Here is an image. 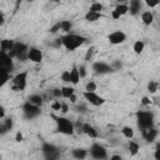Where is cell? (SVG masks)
<instances>
[{
  "label": "cell",
  "mask_w": 160,
  "mask_h": 160,
  "mask_svg": "<svg viewBox=\"0 0 160 160\" xmlns=\"http://www.w3.org/2000/svg\"><path fill=\"white\" fill-rule=\"evenodd\" d=\"M41 151L44 154V158L45 159H58L60 156V150L58 146H55L54 144H50V142H44L42 146H41Z\"/></svg>",
  "instance_id": "ba28073f"
},
{
  "label": "cell",
  "mask_w": 160,
  "mask_h": 160,
  "mask_svg": "<svg viewBox=\"0 0 160 160\" xmlns=\"http://www.w3.org/2000/svg\"><path fill=\"white\" fill-rule=\"evenodd\" d=\"M6 132H8V130H6L5 125H4V122L0 124V135H4V134H6Z\"/></svg>",
  "instance_id": "681fc988"
},
{
  "label": "cell",
  "mask_w": 160,
  "mask_h": 160,
  "mask_svg": "<svg viewBox=\"0 0 160 160\" xmlns=\"http://www.w3.org/2000/svg\"><path fill=\"white\" fill-rule=\"evenodd\" d=\"M85 90H86V91H96V90H98L96 82H95V81H89V82H86Z\"/></svg>",
  "instance_id": "836d02e7"
},
{
  "label": "cell",
  "mask_w": 160,
  "mask_h": 160,
  "mask_svg": "<svg viewBox=\"0 0 160 160\" xmlns=\"http://www.w3.org/2000/svg\"><path fill=\"white\" fill-rule=\"evenodd\" d=\"M4 125H5L6 130H8V131H10V130H12V126H14V120H12L11 118H5V120H4Z\"/></svg>",
  "instance_id": "e575fe53"
},
{
  "label": "cell",
  "mask_w": 160,
  "mask_h": 160,
  "mask_svg": "<svg viewBox=\"0 0 160 160\" xmlns=\"http://www.w3.org/2000/svg\"><path fill=\"white\" fill-rule=\"evenodd\" d=\"M82 95H84V98H85V100L89 102V104H91V105H94V106H101L104 102H105V99L102 98V96H100L99 94H96V91H84L82 92Z\"/></svg>",
  "instance_id": "9c48e42d"
},
{
  "label": "cell",
  "mask_w": 160,
  "mask_h": 160,
  "mask_svg": "<svg viewBox=\"0 0 160 160\" xmlns=\"http://www.w3.org/2000/svg\"><path fill=\"white\" fill-rule=\"evenodd\" d=\"M121 132L126 139H132L134 138V129L131 126H124L121 129Z\"/></svg>",
  "instance_id": "f1b7e54d"
},
{
  "label": "cell",
  "mask_w": 160,
  "mask_h": 160,
  "mask_svg": "<svg viewBox=\"0 0 160 160\" xmlns=\"http://www.w3.org/2000/svg\"><path fill=\"white\" fill-rule=\"evenodd\" d=\"M116 1H122V0H116Z\"/></svg>",
  "instance_id": "db71d44e"
},
{
  "label": "cell",
  "mask_w": 160,
  "mask_h": 160,
  "mask_svg": "<svg viewBox=\"0 0 160 160\" xmlns=\"http://www.w3.org/2000/svg\"><path fill=\"white\" fill-rule=\"evenodd\" d=\"M94 54H95V46H90V48L86 50V52H85L84 60H85L86 62L91 61V60H92V58H94Z\"/></svg>",
  "instance_id": "f546056e"
},
{
  "label": "cell",
  "mask_w": 160,
  "mask_h": 160,
  "mask_svg": "<svg viewBox=\"0 0 160 160\" xmlns=\"http://www.w3.org/2000/svg\"><path fill=\"white\" fill-rule=\"evenodd\" d=\"M60 108H61V102H60V100H55L54 102H51V109H52V110L60 111Z\"/></svg>",
  "instance_id": "ab89813d"
},
{
  "label": "cell",
  "mask_w": 160,
  "mask_h": 160,
  "mask_svg": "<svg viewBox=\"0 0 160 160\" xmlns=\"http://www.w3.org/2000/svg\"><path fill=\"white\" fill-rule=\"evenodd\" d=\"M60 79L64 82H70V70H64L60 75Z\"/></svg>",
  "instance_id": "d590c367"
},
{
  "label": "cell",
  "mask_w": 160,
  "mask_h": 160,
  "mask_svg": "<svg viewBox=\"0 0 160 160\" xmlns=\"http://www.w3.org/2000/svg\"><path fill=\"white\" fill-rule=\"evenodd\" d=\"M75 92V89L71 86H62L61 88V96L65 99H69L70 95H72Z\"/></svg>",
  "instance_id": "83f0119b"
},
{
  "label": "cell",
  "mask_w": 160,
  "mask_h": 160,
  "mask_svg": "<svg viewBox=\"0 0 160 160\" xmlns=\"http://www.w3.org/2000/svg\"><path fill=\"white\" fill-rule=\"evenodd\" d=\"M89 152H90V156L96 160H104L108 158V150L100 142H92L89 149Z\"/></svg>",
  "instance_id": "52a82bcc"
},
{
  "label": "cell",
  "mask_w": 160,
  "mask_h": 160,
  "mask_svg": "<svg viewBox=\"0 0 160 160\" xmlns=\"http://www.w3.org/2000/svg\"><path fill=\"white\" fill-rule=\"evenodd\" d=\"M28 60H30L31 62L35 64H40L42 61V51L35 46L29 48L28 50Z\"/></svg>",
  "instance_id": "4fadbf2b"
},
{
  "label": "cell",
  "mask_w": 160,
  "mask_h": 160,
  "mask_svg": "<svg viewBox=\"0 0 160 160\" xmlns=\"http://www.w3.org/2000/svg\"><path fill=\"white\" fill-rule=\"evenodd\" d=\"M158 90H159V82L156 80H150L148 82V91L150 94H156Z\"/></svg>",
  "instance_id": "4316f807"
},
{
  "label": "cell",
  "mask_w": 160,
  "mask_h": 160,
  "mask_svg": "<svg viewBox=\"0 0 160 160\" xmlns=\"http://www.w3.org/2000/svg\"><path fill=\"white\" fill-rule=\"evenodd\" d=\"M141 21H142V24L146 25V26L151 25V24L154 22V14H152V11H150V10L142 11V12H141Z\"/></svg>",
  "instance_id": "e0dca14e"
},
{
  "label": "cell",
  "mask_w": 160,
  "mask_h": 160,
  "mask_svg": "<svg viewBox=\"0 0 160 160\" xmlns=\"http://www.w3.org/2000/svg\"><path fill=\"white\" fill-rule=\"evenodd\" d=\"M78 71H79V76H80V79H84V78H86V66L84 65V64H80L79 66H78Z\"/></svg>",
  "instance_id": "d6a6232c"
},
{
  "label": "cell",
  "mask_w": 160,
  "mask_h": 160,
  "mask_svg": "<svg viewBox=\"0 0 160 160\" xmlns=\"http://www.w3.org/2000/svg\"><path fill=\"white\" fill-rule=\"evenodd\" d=\"M151 99L150 98H148V96H144L142 99H141V104L144 105V106H149V105H151Z\"/></svg>",
  "instance_id": "b9f144b4"
},
{
  "label": "cell",
  "mask_w": 160,
  "mask_h": 160,
  "mask_svg": "<svg viewBox=\"0 0 160 160\" xmlns=\"http://www.w3.org/2000/svg\"><path fill=\"white\" fill-rule=\"evenodd\" d=\"M101 12H94V11H88L85 14V20L89 21V22H94V21H98L100 18H101Z\"/></svg>",
  "instance_id": "7402d4cb"
},
{
  "label": "cell",
  "mask_w": 160,
  "mask_h": 160,
  "mask_svg": "<svg viewBox=\"0 0 160 160\" xmlns=\"http://www.w3.org/2000/svg\"><path fill=\"white\" fill-rule=\"evenodd\" d=\"M0 68L8 70L9 72H11L14 70V60L9 55V52L0 50Z\"/></svg>",
  "instance_id": "8fae6325"
},
{
  "label": "cell",
  "mask_w": 160,
  "mask_h": 160,
  "mask_svg": "<svg viewBox=\"0 0 160 160\" xmlns=\"http://www.w3.org/2000/svg\"><path fill=\"white\" fill-rule=\"evenodd\" d=\"M90 11H94V12H101L102 10H104V6H102V4H100V2H92L91 5H90V9H89Z\"/></svg>",
  "instance_id": "1f68e13d"
},
{
  "label": "cell",
  "mask_w": 160,
  "mask_h": 160,
  "mask_svg": "<svg viewBox=\"0 0 160 160\" xmlns=\"http://www.w3.org/2000/svg\"><path fill=\"white\" fill-rule=\"evenodd\" d=\"M110 66H111V69H112L114 71H116V70H120V69H121L122 64L120 62V60H114V61L110 64Z\"/></svg>",
  "instance_id": "8d00e7d4"
},
{
  "label": "cell",
  "mask_w": 160,
  "mask_h": 160,
  "mask_svg": "<svg viewBox=\"0 0 160 160\" xmlns=\"http://www.w3.org/2000/svg\"><path fill=\"white\" fill-rule=\"evenodd\" d=\"M61 42L62 46L69 50V51H75L76 49H79L80 46H82L86 42V38L79 34H72V32H68L66 35L61 36Z\"/></svg>",
  "instance_id": "6da1fadb"
},
{
  "label": "cell",
  "mask_w": 160,
  "mask_h": 160,
  "mask_svg": "<svg viewBox=\"0 0 160 160\" xmlns=\"http://www.w3.org/2000/svg\"><path fill=\"white\" fill-rule=\"evenodd\" d=\"M111 18H112L114 20H119V19L121 18V15H120L116 10H112V11H111Z\"/></svg>",
  "instance_id": "f6af8a7d"
},
{
  "label": "cell",
  "mask_w": 160,
  "mask_h": 160,
  "mask_svg": "<svg viewBox=\"0 0 160 160\" xmlns=\"http://www.w3.org/2000/svg\"><path fill=\"white\" fill-rule=\"evenodd\" d=\"M144 49H145V42H144L142 40H136V41L134 42V45H132V50H134V52L138 54V55H140V54L144 51Z\"/></svg>",
  "instance_id": "cb8c5ba5"
},
{
  "label": "cell",
  "mask_w": 160,
  "mask_h": 160,
  "mask_svg": "<svg viewBox=\"0 0 160 160\" xmlns=\"http://www.w3.org/2000/svg\"><path fill=\"white\" fill-rule=\"evenodd\" d=\"M28 84V71H21L18 72L12 80H11V89L15 91H22L25 90Z\"/></svg>",
  "instance_id": "5b68a950"
},
{
  "label": "cell",
  "mask_w": 160,
  "mask_h": 160,
  "mask_svg": "<svg viewBox=\"0 0 160 160\" xmlns=\"http://www.w3.org/2000/svg\"><path fill=\"white\" fill-rule=\"evenodd\" d=\"M60 111H61L62 114H66V112L69 111V106H68V104H65V102H61V108H60Z\"/></svg>",
  "instance_id": "ee69618b"
},
{
  "label": "cell",
  "mask_w": 160,
  "mask_h": 160,
  "mask_svg": "<svg viewBox=\"0 0 160 160\" xmlns=\"http://www.w3.org/2000/svg\"><path fill=\"white\" fill-rule=\"evenodd\" d=\"M128 149H129V151H130V155H136L138 152H139V149H140V146H139V144L136 142V141H134V140H129V144H128Z\"/></svg>",
  "instance_id": "d4e9b609"
},
{
  "label": "cell",
  "mask_w": 160,
  "mask_h": 160,
  "mask_svg": "<svg viewBox=\"0 0 160 160\" xmlns=\"http://www.w3.org/2000/svg\"><path fill=\"white\" fill-rule=\"evenodd\" d=\"M114 10H116L121 16L122 15H125V14H128V11H129V8H128V5L126 4H119V5H116V8L114 9Z\"/></svg>",
  "instance_id": "4dcf8cb0"
},
{
  "label": "cell",
  "mask_w": 160,
  "mask_h": 160,
  "mask_svg": "<svg viewBox=\"0 0 160 160\" xmlns=\"http://www.w3.org/2000/svg\"><path fill=\"white\" fill-rule=\"evenodd\" d=\"M158 129L155 128V125L154 126H151V128H148V129H144V130H141V135H142V138L148 141V142H152L156 138H158Z\"/></svg>",
  "instance_id": "5bb4252c"
},
{
  "label": "cell",
  "mask_w": 160,
  "mask_h": 160,
  "mask_svg": "<svg viewBox=\"0 0 160 160\" xmlns=\"http://www.w3.org/2000/svg\"><path fill=\"white\" fill-rule=\"evenodd\" d=\"M110 159L111 160H121V156L120 155H112V156H110Z\"/></svg>",
  "instance_id": "f5cc1de1"
},
{
  "label": "cell",
  "mask_w": 160,
  "mask_h": 160,
  "mask_svg": "<svg viewBox=\"0 0 160 160\" xmlns=\"http://www.w3.org/2000/svg\"><path fill=\"white\" fill-rule=\"evenodd\" d=\"M91 69H92L94 74H96V75H106V74H110L114 71L111 69L110 64H106L104 61H94L91 65Z\"/></svg>",
  "instance_id": "30bf717a"
},
{
  "label": "cell",
  "mask_w": 160,
  "mask_h": 160,
  "mask_svg": "<svg viewBox=\"0 0 160 160\" xmlns=\"http://www.w3.org/2000/svg\"><path fill=\"white\" fill-rule=\"evenodd\" d=\"M18 1H19V2H20V1H21V0H18Z\"/></svg>",
  "instance_id": "11a10c76"
},
{
  "label": "cell",
  "mask_w": 160,
  "mask_h": 160,
  "mask_svg": "<svg viewBox=\"0 0 160 160\" xmlns=\"http://www.w3.org/2000/svg\"><path fill=\"white\" fill-rule=\"evenodd\" d=\"M4 22H5V16H4V14L0 11V26L4 25Z\"/></svg>",
  "instance_id": "816d5d0a"
},
{
  "label": "cell",
  "mask_w": 160,
  "mask_h": 160,
  "mask_svg": "<svg viewBox=\"0 0 160 160\" xmlns=\"http://www.w3.org/2000/svg\"><path fill=\"white\" fill-rule=\"evenodd\" d=\"M28 50L29 46L21 41H15L12 45V49L9 51V55L14 59H18L19 61H25L28 60Z\"/></svg>",
  "instance_id": "277c9868"
},
{
  "label": "cell",
  "mask_w": 160,
  "mask_h": 160,
  "mask_svg": "<svg viewBox=\"0 0 160 160\" xmlns=\"http://www.w3.org/2000/svg\"><path fill=\"white\" fill-rule=\"evenodd\" d=\"M81 131L84 132V134H86L89 138H91V139H96L98 136H99V134H98V130L92 126V125H90V124H81Z\"/></svg>",
  "instance_id": "2e32d148"
},
{
  "label": "cell",
  "mask_w": 160,
  "mask_h": 160,
  "mask_svg": "<svg viewBox=\"0 0 160 160\" xmlns=\"http://www.w3.org/2000/svg\"><path fill=\"white\" fill-rule=\"evenodd\" d=\"M136 122H138V128L140 130L151 128L155 125L154 114L149 110H140L136 112Z\"/></svg>",
  "instance_id": "7a4b0ae2"
},
{
  "label": "cell",
  "mask_w": 160,
  "mask_h": 160,
  "mask_svg": "<svg viewBox=\"0 0 160 160\" xmlns=\"http://www.w3.org/2000/svg\"><path fill=\"white\" fill-rule=\"evenodd\" d=\"M71 155H72L74 159L81 160V159H85L88 156V150L86 149H82V148H78V149L71 150Z\"/></svg>",
  "instance_id": "ac0fdd59"
},
{
  "label": "cell",
  "mask_w": 160,
  "mask_h": 160,
  "mask_svg": "<svg viewBox=\"0 0 160 160\" xmlns=\"http://www.w3.org/2000/svg\"><path fill=\"white\" fill-rule=\"evenodd\" d=\"M56 122V131L64 135H72L74 134V124L65 116H52Z\"/></svg>",
  "instance_id": "3957f363"
},
{
  "label": "cell",
  "mask_w": 160,
  "mask_h": 160,
  "mask_svg": "<svg viewBox=\"0 0 160 160\" xmlns=\"http://www.w3.org/2000/svg\"><path fill=\"white\" fill-rule=\"evenodd\" d=\"M86 110H88V108H86L84 104L76 105V111H79V112H86Z\"/></svg>",
  "instance_id": "7bdbcfd3"
},
{
  "label": "cell",
  "mask_w": 160,
  "mask_h": 160,
  "mask_svg": "<svg viewBox=\"0 0 160 160\" xmlns=\"http://www.w3.org/2000/svg\"><path fill=\"white\" fill-rule=\"evenodd\" d=\"M55 48H60L61 45H62V42H61V38H56L55 40H54V44H52Z\"/></svg>",
  "instance_id": "bcb514c9"
},
{
  "label": "cell",
  "mask_w": 160,
  "mask_h": 160,
  "mask_svg": "<svg viewBox=\"0 0 160 160\" xmlns=\"http://www.w3.org/2000/svg\"><path fill=\"white\" fill-rule=\"evenodd\" d=\"M10 74L11 72H9L8 70L0 68V88H2L10 80Z\"/></svg>",
  "instance_id": "603a6c76"
},
{
  "label": "cell",
  "mask_w": 160,
  "mask_h": 160,
  "mask_svg": "<svg viewBox=\"0 0 160 160\" xmlns=\"http://www.w3.org/2000/svg\"><path fill=\"white\" fill-rule=\"evenodd\" d=\"M69 100H70V102H72V104H76V101H78V96L75 95V92H74L72 95H70V96H69Z\"/></svg>",
  "instance_id": "c3c4849f"
},
{
  "label": "cell",
  "mask_w": 160,
  "mask_h": 160,
  "mask_svg": "<svg viewBox=\"0 0 160 160\" xmlns=\"http://www.w3.org/2000/svg\"><path fill=\"white\" fill-rule=\"evenodd\" d=\"M59 30H60V21H59V22H56L55 25H52V26L50 28V30H49V31H50L51 34H56Z\"/></svg>",
  "instance_id": "60d3db41"
},
{
  "label": "cell",
  "mask_w": 160,
  "mask_h": 160,
  "mask_svg": "<svg viewBox=\"0 0 160 160\" xmlns=\"http://www.w3.org/2000/svg\"><path fill=\"white\" fill-rule=\"evenodd\" d=\"M71 28H72V24H71L70 20H61V21H60V30H61V31H64V32H70Z\"/></svg>",
  "instance_id": "484cf974"
},
{
  "label": "cell",
  "mask_w": 160,
  "mask_h": 160,
  "mask_svg": "<svg viewBox=\"0 0 160 160\" xmlns=\"http://www.w3.org/2000/svg\"><path fill=\"white\" fill-rule=\"evenodd\" d=\"M5 118V108L2 105H0V119Z\"/></svg>",
  "instance_id": "f907efd6"
},
{
  "label": "cell",
  "mask_w": 160,
  "mask_h": 160,
  "mask_svg": "<svg viewBox=\"0 0 160 160\" xmlns=\"http://www.w3.org/2000/svg\"><path fill=\"white\" fill-rule=\"evenodd\" d=\"M79 81H80V76H79L78 66L74 65V66L71 68V70H70V84L76 85V84H79Z\"/></svg>",
  "instance_id": "d6986e66"
},
{
  "label": "cell",
  "mask_w": 160,
  "mask_h": 160,
  "mask_svg": "<svg viewBox=\"0 0 160 160\" xmlns=\"http://www.w3.org/2000/svg\"><path fill=\"white\" fill-rule=\"evenodd\" d=\"M14 42H15V41L10 40V39H2V40H0V50L9 52V51L12 49Z\"/></svg>",
  "instance_id": "ffe728a7"
},
{
  "label": "cell",
  "mask_w": 160,
  "mask_h": 160,
  "mask_svg": "<svg viewBox=\"0 0 160 160\" xmlns=\"http://www.w3.org/2000/svg\"><path fill=\"white\" fill-rule=\"evenodd\" d=\"M28 101L34 104V105H38V106H41L42 102H44V98L39 94H31L29 98H28Z\"/></svg>",
  "instance_id": "44dd1931"
},
{
  "label": "cell",
  "mask_w": 160,
  "mask_h": 160,
  "mask_svg": "<svg viewBox=\"0 0 160 160\" xmlns=\"http://www.w3.org/2000/svg\"><path fill=\"white\" fill-rule=\"evenodd\" d=\"M108 40L112 45H120L126 40V35L121 30H115V31H112L108 35Z\"/></svg>",
  "instance_id": "7c38bea8"
},
{
  "label": "cell",
  "mask_w": 160,
  "mask_h": 160,
  "mask_svg": "<svg viewBox=\"0 0 160 160\" xmlns=\"http://www.w3.org/2000/svg\"><path fill=\"white\" fill-rule=\"evenodd\" d=\"M22 139H24L22 132H21V131H18V132H16V135H15V140L20 142V141H22Z\"/></svg>",
  "instance_id": "7dc6e473"
},
{
  "label": "cell",
  "mask_w": 160,
  "mask_h": 160,
  "mask_svg": "<svg viewBox=\"0 0 160 160\" xmlns=\"http://www.w3.org/2000/svg\"><path fill=\"white\" fill-rule=\"evenodd\" d=\"M22 112H24V118L28 120H32L35 118H38L41 114V109L38 105H34L31 102H29L28 100L24 102L22 105Z\"/></svg>",
  "instance_id": "8992f818"
},
{
  "label": "cell",
  "mask_w": 160,
  "mask_h": 160,
  "mask_svg": "<svg viewBox=\"0 0 160 160\" xmlns=\"http://www.w3.org/2000/svg\"><path fill=\"white\" fill-rule=\"evenodd\" d=\"M128 8H129L128 12H130V15H132V16H136L142 10V1L141 0H130Z\"/></svg>",
  "instance_id": "9a60e30c"
},
{
  "label": "cell",
  "mask_w": 160,
  "mask_h": 160,
  "mask_svg": "<svg viewBox=\"0 0 160 160\" xmlns=\"http://www.w3.org/2000/svg\"><path fill=\"white\" fill-rule=\"evenodd\" d=\"M51 95H52V98H55V99H60V98H62V96H61V89H59V88L52 89Z\"/></svg>",
  "instance_id": "f35d334b"
},
{
  "label": "cell",
  "mask_w": 160,
  "mask_h": 160,
  "mask_svg": "<svg viewBox=\"0 0 160 160\" xmlns=\"http://www.w3.org/2000/svg\"><path fill=\"white\" fill-rule=\"evenodd\" d=\"M141 1H144L149 8H156L160 2V0H141Z\"/></svg>",
  "instance_id": "74e56055"
}]
</instances>
